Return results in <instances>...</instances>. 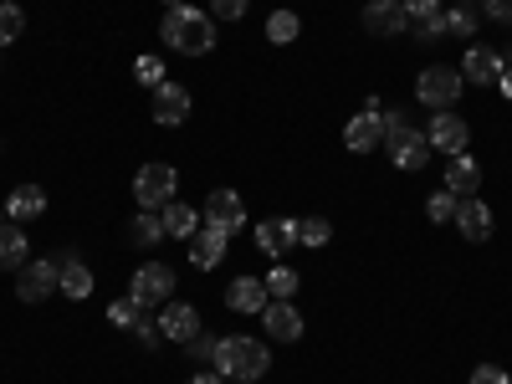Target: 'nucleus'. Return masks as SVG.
<instances>
[{"instance_id":"8","label":"nucleus","mask_w":512,"mask_h":384,"mask_svg":"<svg viewBox=\"0 0 512 384\" xmlns=\"http://www.w3.org/2000/svg\"><path fill=\"white\" fill-rule=\"evenodd\" d=\"M364 31H374V36H400V31H410L405 0H369V6H364Z\"/></svg>"},{"instance_id":"22","label":"nucleus","mask_w":512,"mask_h":384,"mask_svg":"<svg viewBox=\"0 0 512 384\" xmlns=\"http://www.w3.org/2000/svg\"><path fill=\"white\" fill-rule=\"evenodd\" d=\"M26 267V231L16 221L0 226V272H21Z\"/></svg>"},{"instance_id":"11","label":"nucleus","mask_w":512,"mask_h":384,"mask_svg":"<svg viewBox=\"0 0 512 384\" xmlns=\"http://www.w3.org/2000/svg\"><path fill=\"white\" fill-rule=\"evenodd\" d=\"M57 287V262H26L16 272V297L21 303H41V297H52Z\"/></svg>"},{"instance_id":"3","label":"nucleus","mask_w":512,"mask_h":384,"mask_svg":"<svg viewBox=\"0 0 512 384\" xmlns=\"http://www.w3.org/2000/svg\"><path fill=\"white\" fill-rule=\"evenodd\" d=\"M134 195H139V205L144 210H164L169 200L180 195V175H175V164H144L139 175H134Z\"/></svg>"},{"instance_id":"31","label":"nucleus","mask_w":512,"mask_h":384,"mask_svg":"<svg viewBox=\"0 0 512 384\" xmlns=\"http://www.w3.org/2000/svg\"><path fill=\"white\" fill-rule=\"evenodd\" d=\"M425 216H431L436 226H446V221L456 216V195H451V190H436L431 200H425Z\"/></svg>"},{"instance_id":"26","label":"nucleus","mask_w":512,"mask_h":384,"mask_svg":"<svg viewBox=\"0 0 512 384\" xmlns=\"http://www.w3.org/2000/svg\"><path fill=\"white\" fill-rule=\"evenodd\" d=\"M128 236H134V246H159L164 241V221L154 216V210H144V216H134V231H128Z\"/></svg>"},{"instance_id":"36","label":"nucleus","mask_w":512,"mask_h":384,"mask_svg":"<svg viewBox=\"0 0 512 384\" xmlns=\"http://www.w3.org/2000/svg\"><path fill=\"white\" fill-rule=\"evenodd\" d=\"M420 41H436V36H446V16L441 11H431V16H420V31H415Z\"/></svg>"},{"instance_id":"23","label":"nucleus","mask_w":512,"mask_h":384,"mask_svg":"<svg viewBox=\"0 0 512 384\" xmlns=\"http://www.w3.org/2000/svg\"><path fill=\"white\" fill-rule=\"evenodd\" d=\"M41 210H47V195H41V185H21V190H11V200H6V216H11V221H36Z\"/></svg>"},{"instance_id":"44","label":"nucleus","mask_w":512,"mask_h":384,"mask_svg":"<svg viewBox=\"0 0 512 384\" xmlns=\"http://www.w3.org/2000/svg\"><path fill=\"white\" fill-rule=\"evenodd\" d=\"M236 384H256V379H236Z\"/></svg>"},{"instance_id":"46","label":"nucleus","mask_w":512,"mask_h":384,"mask_svg":"<svg viewBox=\"0 0 512 384\" xmlns=\"http://www.w3.org/2000/svg\"><path fill=\"white\" fill-rule=\"evenodd\" d=\"M456 6H472V0H456Z\"/></svg>"},{"instance_id":"25","label":"nucleus","mask_w":512,"mask_h":384,"mask_svg":"<svg viewBox=\"0 0 512 384\" xmlns=\"http://www.w3.org/2000/svg\"><path fill=\"white\" fill-rule=\"evenodd\" d=\"M297 31H303V21H297V11H272V16H267V36L277 41V47H287V41H297Z\"/></svg>"},{"instance_id":"41","label":"nucleus","mask_w":512,"mask_h":384,"mask_svg":"<svg viewBox=\"0 0 512 384\" xmlns=\"http://www.w3.org/2000/svg\"><path fill=\"white\" fill-rule=\"evenodd\" d=\"M190 384H226V379H221V374H195Z\"/></svg>"},{"instance_id":"27","label":"nucleus","mask_w":512,"mask_h":384,"mask_svg":"<svg viewBox=\"0 0 512 384\" xmlns=\"http://www.w3.org/2000/svg\"><path fill=\"white\" fill-rule=\"evenodd\" d=\"M262 282H267L272 297H282V303H292V297H297V272H292V267H272Z\"/></svg>"},{"instance_id":"10","label":"nucleus","mask_w":512,"mask_h":384,"mask_svg":"<svg viewBox=\"0 0 512 384\" xmlns=\"http://www.w3.org/2000/svg\"><path fill=\"white\" fill-rule=\"evenodd\" d=\"M451 221H456V231H461L466 241H487V236H492V210H487V200H477V195H461Z\"/></svg>"},{"instance_id":"4","label":"nucleus","mask_w":512,"mask_h":384,"mask_svg":"<svg viewBox=\"0 0 512 384\" xmlns=\"http://www.w3.org/2000/svg\"><path fill=\"white\" fill-rule=\"evenodd\" d=\"M128 297H134L139 308H164L169 297H175V267L144 262V267L134 272V282H128Z\"/></svg>"},{"instance_id":"28","label":"nucleus","mask_w":512,"mask_h":384,"mask_svg":"<svg viewBox=\"0 0 512 384\" xmlns=\"http://www.w3.org/2000/svg\"><path fill=\"white\" fill-rule=\"evenodd\" d=\"M21 31H26V11L6 0V6H0V47H11V41H16Z\"/></svg>"},{"instance_id":"19","label":"nucleus","mask_w":512,"mask_h":384,"mask_svg":"<svg viewBox=\"0 0 512 384\" xmlns=\"http://www.w3.org/2000/svg\"><path fill=\"white\" fill-rule=\"evenodd\" d=\"M497 52L492 47H472L466 52V62H461V82H472V88H492L497 82Z\"/></svg>"},{"instance_id":"24","label":"nucleus","mask_w":512,"mask_h":384,"mask_svg":"<svg viewBox=\"0 0 512 384\" xmlns=\"http://www.w3.org/2000/svg\"><path fill=\"white\" fill-rule=\"evenodd\" d=\"M159 221H164V236H195V226H200V216L190 205H180V200H169L159 210Z\"/></svg>"},{"instance_id":"29","label":"nucleus","mask_w":512,"mask_h":384,"mask_svg":"<svg viewBox=\"0 0 512 384\" xmlns=\"http://www.w3.org/2000/svg\"><path fill=\"white\" fill-rule=\"evenodd\" d=\"M108 318H113V328H139L144 323V308L134 303V297H118V303L108 308Z\"/></svg>"},{"instance_id":"35","label":"nucleus","mask_w":512,"mask_h":384,"mask_svg":"<svg viewBox=\"0 0 512 384\" xmlns=\"http://www.w3.org/2000/svg\"><path fill=\"white\" fill-rule=\"evenodd\" d=\"M210 16H216V21H241L246 0H210Z\"/></svg>"},{"instance_id":"33","label":"nucleus","mask_w":512,"mask_h":384,"mask_svg":"<svg viewBox=\"0 0 512 384\" xmlns=\"http://www.w3.org/2000/svg\"><path fill=\"white\" fill-rule=\"evenodd\" d=\"M446 31H456V36H472V31H477V16H472V6H456V11L446 16Z\"/></svg>"},{"instance_id":"15","label":"nucleus","mask_w":512,"mask_h":384,"mask_svg":"<svg viewBox=\"0 0 512 384\" xmlns=\"http://www.w3.org/2000/svg\"><path fill=\"white\" fill-rule=\"evenodd\" d=\"M159 333L169 338V344H190V338L200 333V313L190 303H164L159 313Z\"/></svg>"},{"instance_id":"21","label":"nucleus","mask_w":512,"mask_h":384,"mask_svg":"<svg viewBox=\"0 0 512 384\" xmlns=\"http://www.w3.org/2000/svg\"><path fill=\"white\" fill-rule=\"evenodd\" d=\"M379 139H384V128H379V118H374V113H359V118H349V128H344V144H349L354 154L379 149Z\"/></svg>"},{"instance_id":"34","label":"nucleus","mask_w":512,"mask_h":384,"mask_svg":"<svg viewBox=\"0 0 512 384\" xmlns=\"http://www.w3.org/2000/svg\"><path fill=\"white\" fill-rule=\"evenodd\" d=\"M216 349H221V338H210V333H195L190 338V354L205 359V364H216Z\"/></svg>"},{"instance_id":"20","label":"nucleus","mask_w":512,"mask_h":384,"mask_svg":"<svg viewBox=\"0 0 512 384\" xmlns=\"http://www.w3.org/2000/svg\"><path fill=\"white\" fill-rule=\"evenodd\" d=\"M292 246H297V221H262V226H256V251L287 256Z\"/></svg>"},{"instance_id":"30","label":"nucleus","mask_w":512,"mask_h":384,"mask_svg":"<svg viewBox=\"0 0 512 384\" xmlns=\"http://www.w3.org/2000/svg\"><path fill=\"white\" fill-rule=\"evenodd\" d=\"M328 236H333V226H328L323 216L297 221V241H303V246H328Z\"/></svg>"},{"instance_id":"9","label":"nucleus","mask_w":512,"mask_h":384,"mask_svg":"<svg viewBox=\"0 0 512 384\" xmlns=\"http://www.w3.org/2000/svg\"><path fill=\"white\" fill-rule=\"evenodd\" d=\"M384 144H390V154H395V164L400 169H420L425 159H431V139L420 134V128H395V134H384Z\"/></svg>"},{"instance_id":"16","label":"nucleus","mask_w":512,"mask_h":384,"mask_svg":"<svg viewBox=\"0 0 512 384\" xmlns=\"http://www.w3.org/2000/svg\"><path fill=\"white\" fill-rule=\"evenodd\" d=\"M226 246H231V231H216V226H205L200 236H190V262H195L200 272H210V267H221Z\"/></svg>"},{"instance_id":"18","label":"nucleus","mask_w":512,"mask_h":384,"mask_svg":"<svg viewBox=\"0 0 512 384\" xmlns=\"http://www.w3.org/2000/svg\"><path fill=\"white\" fill-rule=\"evenodd\" d=\"M446 190L461 200V195H477L482 190V164L472 159V154H456L451 159V169H446Z\"/></svg>"},{"instance_id":"2","label":"nucleus","mask_w":512,"mask_h":384,"mask_svg":"<svg viewBox=\"0 0 512 384\" xmlns=\"http://www.w3.org/2000/svg\"><path fill=\"white\" fill-rule=\"evenodd\" d=\"M267 364H272L267 344H256V338H246V333L221 338V349H216V374L221 379H262Z\"/></svg>"},{"instance_id":"13","label":"nucleus","mask_w":512,"mask_h":384,"mask_svg":"<svg viewBox=\"0 0 512 384\" xmlns=\"http://www.w3.org/2000/svg\"><path fill=\"white\" fill-rule=\"evenodd\" d=\"M272 303V292H267V282L262 277H236L231 287H226V308H236V313H251V318H262V308Z\"/></svg>"},{"instance_id":"37","label":"nucleus","mask_w":512,"mask_h":384,"mask_svg":"<svg viewBox=\"0 0 512 384\" xmlns=\"http://www.w3.org/2000/svg\"><path fill=\"white\" fill-rule=\"evenodd\" d=\"M472 384H512L497 364H482V369H472Z\"/></svg>"},{"instance_id":"14","label":"nucleus","mask_w":512,"mask_h":384,"mask_svg":"<svg viewBox=\"0 0 512 384\" xmlns=\"http://www.w3.org/2000/svg\"><path fill=\"white\" fill-rule=\"evenodd\" d=\"M262 328L277 338V344H297V338H303V318H297V308L282 303V297H272V303L262 308Z\"/></svg>"},{"instance_id":"38","label":"nucleus","mask_w":512,"mask_h":384,"mask_svg":"<svg viewBox=\"0 0 512 384\" xmlns=\"http://www.w3.org/2000/svg\"><path fill=\"white\" fill-rule=\"evenodd\" d=\"M482 6H487V16H492V21L512 26V0H482Z\"/></svg>"},{"instance_id":"45","label":"nucleus","mask_w":512,"mask_h":384,"mask_svg":"<svg viewBox=\"0 0 512 384\" xmlns=\"http://www.w3.org/2000/svg\"><path fill=\"white\" fill-rule=\"evenodd\" d=\"M0 226H6V210H0Z\"/></svg>"},{"instance_id":"12","label":"nucleus","mask_w":512,"mask_h":384,"mask_svg":"<svg viewBox=\"0 0 512 384\" xmlns=\"http://www.w3.org/2000/svg\"><path fill=\"white\" fill-rule=\"evenodd\" d=\"M185 118H190V93L180 88V82H159L154 88V123L180 128Z\"/></svg>"},{"instance_id":"42","label":"nucleus","mask_w":512,"mask_h":384,"mask_svg":"<svg viewBox=\"0 0 512 384\" xmlns=\"http://www.w3.org/2000/svg\"><path fill=\"white\" fill-rule=\"evenodd\" d=\"M497 67H502V72H512V47H507V52H497Z\"/></svg>"},{"instance_id":"5","label":"nucleus","mask_w":512,"mask_h":384,"mask_svg":"<svg viewBox=\"0 0 512 384\" xmlns=\"http://www.w3.org/2000/svg\"><path fill=\"white\" fill-rule=\"evenodd\" d=\"M415 98H420L425 108H451V103L461 98V72H456V67H425V72L415 77Z\"/></svg>"},{"instance_id":"7","label":"nucleus","mask_w":512,"mask_h":384,"mask_svg":"<svg viewBox=\"0 0 512 384\" xmlns=\"http://www.w3.org/2000/svg\"><path fill=\"white\" fill-rule=\"evenodd\" d=\"M205 226H216V231H241L246 226V205H241V195L236 190H210V200H205Z\"/></svg>"},{"instance_id":"32","label":"nucleus","mask_w":512,"mask_h":384,"mask_svg":"<svg viewBox=\"0 0 512 384\" xmlns=\"http://www.w3.org/2000/svg\"><path fill=\"white\" fill-rule=\"evenodd\" d=\"M134 77L144 82L149 93L159 88V82H169V77H164V62H159V57H139V62H134Z\"/></svg>"},{"instance_id":"40","label":"nucleus","mask_w":512,"mask_h":384,"mask_svg":"<svg viewBox=\"0 0 512 384\" xmlns=\"http://www.w3.org/2000/svg\"><path fill=\"white\" fill-rule=\"evenodd\" d=\"M497 82H502V98L512 103V72H497Z\"/></svg>"},{"instance_id":"17","label":"nucleus","mask_w":512,"mask_h":384,"mask_svg":"<svg viewBox=\"0 0 512 384\" xmlns=\"http://www.w3.org/2000/svg\"><path fill=\"white\" fill-rule=\"evenodd\" d=\"M93 282H98V277H93L88 267H82L72 251H62V256H57V287H62L67 297H77V303H82V297L93 292Z\"/></svg>"},{"instance_id":"6","label":"nucleus","mask_w":512,"mask_h":384,"mask_svg":"<svg viewBox=\"0 0 512 384\" xmlns=\"http://www.w3.org/2000/svg\"><path fill=\"white\" fill-rule=\"evenodd\" d=\"M425 139H431V149H441V154H466V144H472V128H466V118H456V113H436L431 118V128H425Z\"/></svg>"},{"instance_id":"39","label":"nucleus","mask_w":512,"mask_h":384,"mask_svg":"<svg viewBox=\"0 0 512 384\" xmlns=\"http://www.w3.org/2000/svg\"><path fill=\"white\" fill-rule=\"evenodd\" d=\"M441 6V0H405V11H410V21H420V16H431Z\"/></svg>"},{"instance_id":"1","label":"nucleus","mask_w":512,"mask_h":384,"mask_svg":"<svg viewBox=\"0 0 512 384\" xmlns=\"http://www.w3.org/2000/svg\"><path fill=\"white\" fill-rule=\"evenodd\" d=\"M159 36H164L175 52H185V57H205L210 47H216V16L195 11V6H175V11H164Z\"/></svg>"},{"instance_id":"43","label":"nucleus","mask_w":512,"mask_h":384,"mask_svg":"<svg viewBox=\"0 0 512 384\" xmlns=\"http://www.w3.org/2000/svg\"><path fill=\"white\" fill-rule=\"evenodd\" d=\"M164 6H169V11H175V6H185V0H164Z\"/></svg>"}]
</instances>
